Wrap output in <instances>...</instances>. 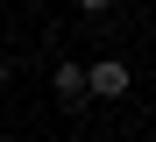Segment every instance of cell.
<instances>
[{"instance_id": "6da1fadb", "label": "cell", "mask_w": 156, "mask_h": 142, "mask_svg": "<svg viewBox=\"0 0 156 142\" xmlns=\"http://www.w3.org/2000/svg\"><path fill=\"white\" fill-rule=\"evenodd\" d=\"M128 85H135V78H128L121 57H92V64H85V93L92 100H128Z\"/></svg>"}, {"instance_id": "7a4b0ae2", "label": "cell", "mask_w": 156, "mask_h": 142, "mask_svg": "<svg viewBox=\"0 0 156 142\" xmlns=\"http://www.w3.org/2000/svg\"><path fill=\"white\" fill-rule=\"evenodd\" d=\"M50 93H57V107H85V64H71V57H57V71H50Z\"/></svg>"}, {"instance_id": "3957f363", "label": "cell", "mask_w": 156, "mask_h": 142, "mask_svg": "<svg viewBox=\"0 0 156 142\" xmlns=\"http://www.w3.org/2000/svg\"><path fill=\"white\" fill-rule=\"evenodd\" d=\"M78 7H85V14H107V7H114V0H78Z\"/></svg>"}, {"instance_id": "277c9868", "label": "cell", "mask_w": 156, "mask_h": 142, "mask_svg": "<svg viewBox=\"0 0 156 142\" xmlns=\"http://www.w3.org/2000/svg\"><path fill=\"white\" fill-rule=\"evenodd\" d=\"M7 78H14V71H7V57H0V93H7Z\"/></svg>"}]
</instances>
